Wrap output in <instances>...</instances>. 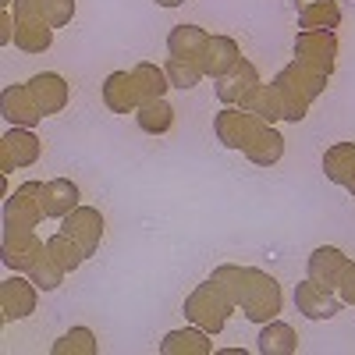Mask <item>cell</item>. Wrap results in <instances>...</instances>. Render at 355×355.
Here are the masks:
<instances>
[{"instance_id":"obj_1","label":"cell","mask_w":355,"mask_h":355,"mask_svg":"<svg viewBox=\"0 0 355 355\" xmlns=\"http://www.w3.org/2000/svg\"><path fill=\"white\" fill-rule=\"evenodd\" d=\"M182 313H185V320L192 323V327H202L206 334H220V331L227 327L234 306L217 291V284L206 277L202 284H196V288L185 295Z\"/></svg>"},{"instance_id":"obj_2","label":"cell","mask_w":355,"mask_h":355,"mask_svg":"<svg viewBox=\"0 0 355 355\" xmlns=\"http://www.w3.org/2000/svg\"><path fill=\"white\" fill-rule=\"evenodd\" d=\"M239 309H242V316L249 323H259V327L270 323V320H277V313H281V284H277V277L256 266V274H252V281H249V288L242 295Z\"/></svg>"},{"instance_id":"obj_3","label":"cell","mask_w":355,"mask_h":355,"mask_svg":"<svg viewBox=\"0 0 355 355\" xmlns=\"http://www.w3.org/2000/svg\"><path fill=\"white\" fill-rule=\"evenodd\" d=\"M263 125H266L263 117H256L242 107H220L214 114V135H217V142L224 146V150H242L245 153V146L256 139V132Z\"/></svg>"},{"instance_id":"obj_4","label":"cell","mask_w":355,"mask_h":355,"mask_svg":"<svg viewBox=\"0 0 355 355\" xmlns=\"http://www.w3.org/2000/svg\"><path fill=\"white\" fill-rule=\"evenodd\" d=\"M295 61H302L323 75H334L338 64V36L334 28H313V33L295 36Z\"/></svg>"},{"instance_id":"obj_5","label":"cell","mask_w":355,"mask_h":355,"mask_svg":"<svg viewBox=\"0 0 355 355\" xmlns=\"http://www.w3.org/2000/svg\"><path fill=\"white\" fill-rule=\"evenodd\" d=\"M0 252H4V263L18 274H28L33 266L46 256V242L36 231L25 227H4V239H0Z\"/></svg>"},{"instance_id":"obj_6","label":"cell","mask_w":355,"mask_h":355,"mask_svg":"<svg viewBox=\"0 0 355 355\" xmlns=\"http://www.w3.org/2000/svg\"><path fill=\"white\" fill-rule=\"evenodd\" d=\"M40 185L43 182H25L4 199V227H25L36 231L43 224V202H40Z\"/></svg>"},{"instance_id":"obj_7","label":"cell","mask_w":355,"mask_h":355,"mask_svg":"<svg viewBox=\"0 0 355 355\" xmlns=\"http://www.w3.org/2000/svg\"><path fill=\"white\" fill-rule=\"evenodd\" d=\"M36 281L28 274H11L4 284H0V320L4 323H15V320H25L36 313Z\"/></svg>"},{"instance_id":"obj_8","label":"cell","mask_w":355,"mask_h":355,"mask_svg":"<svg viewBox=\"0 0 355 355\" xmlns=\"http://www.w3.org/2000/svg\"><path fill=\"white\" fill-rule=\"evenodd\" d=\"M0 114H4V121L11 128H36L43 121V110L33 96V89H28V82L4 85V93H0Z\"/></svg>"},{"instance_id":"obj_9","label":"cell","mask_w":355,"mask_h":355,"mask_svg":"<svg viewBox=\"0 0 355 355\" xmlns=\"http://www.w3.org/2000/svg\"><path fill=\"white\" fill-rule=\"evenodd\" d=\"M40 139L33 135V128H11L0 139V174H11L18 167H33L40 160Z\"/></svg>"},{"instance_id":"obj_10","label":"cell","mask_w":355,"mask_h":355,"mask_svg":"<svg viewBox=\"0 0 355 355\" xmlns=\"http://www.w3.org/2000/svg\"><path fill=\"white\" fill-rule=\"evenodd\" d=\"M61 231L85 249V256H96L100 242H103V217L96 206H75L68 217H61Z\"/></svg>"},{"instance_id":"obj_11","label":"cell","mask_w":355,"mask_h":355,"mask_svg":"<svg viewBox=\"0 0 355 355\" xmlns=\"http://www.w3.org/2000/svg\"><path fill=\"white\" fill-rule=\"evenodd\" d=\"M18 21H46L50 28H64L75 18V0H15Z\"/></svg>"},{"instance_id":"obj_12","label":"cell","mask_w":355,"mask_h":355,"mask_svg":"<svg viewBox=\"0 0 355 355\" xmlns=\"http://www.w3.org/2000/svg\"><path fill=\"white\" fill-rule=\"evenodd\" d=\"M259 85H263V78H259L256 64L242 57V61L234 64L224 78H217V100H220L224 107H239L249 93H256Z\"/></svg>"},{"instance_id":"obj_13","label":"cell","mask_w":355,"mask_h":355,"mask_svg":"<svg viewBox=\"0 0 355 355\" xmlns=\"http://www.w3.org/2000/svg\"><path fill=\"white\" fill-rule=\"evenodd\" d=\"M341 299H338V291H323L316 288L309 277L295 284V309H299L306 320H331L341 313Z\"/></svg>"},{"instance_id":"obj_14","label":"cell","mask_w":355,"mask_h":355,"mask_svg":"<svg viewBox=\"0 0 355 355\" xmlns=\"http://www.w3.org/2000/svg\"><path fill=\"white\" fill-rule=\"evenodd\" d=\"M345 266H348V256H345L341 249L320 245V249H313V256H309V263H306V277H309L316 288H323V291H338V281H341Z\"/></svg>"},{"instance_id":"obj_15","label":"cell","mask_w":355,"mask_h":355,"mask_svg":"<svg viewBox=\"0 0 355 355\" xmlns=\"http://www.w3.org/2000/svg\"><path fill=\"white\" fill-rule=\"evenodd\" d=\"M78 199H82V192H78V185L71 182V178H50V182H43V185H40L43 214H46V217H53V220L68 217V214L75 210V206H82Z\"/></svg>"},{"instance_id":"obj_16","label":"cell","mask_w":355,"mask_h":355,"mask_svg":"<svg viewBox=\"0 0 355 355\" xmlns=\"http://www.w3.org/2000/svg\"><path fill=\"white\" fill-rule=\"evenodd\" d=\"M139 103H142V96H139L135 75L132 71H110L103 82V107L110 114H135Z\"/></svg>"},{"instance_id":"obj_17","label":"cell","mask_w":355,"mask_h":355,"mask_svg":"<svg viewBox=\"0 0 355 355\" xmlns=\"http://www.w3.org/2000/svg\"><path fill=\"white\" fill-rule=\"evenodd\" d=\"M28 89H33V96L43 110V117H53V114H61L68 107V96H71V89L68 82L57 75V71H40L28 78Z\"/></svg>"},{"instance_id":"obj_18","label":"cell","mask_w":355,"mask_h":355,"mask_svg":"<svg viewBox=\"0 0 355 355\" xmlns=\"http://www.w3.org/2000/svg\"><path fill=\"white\" fill-rule=\"evenodd\" d=\"M242 61V46L234 43L231 36H210V43H206V50H202V75L206 78H224L234 64Z\"/></svg>"},{"instance_id":"obj_19","label":"cell","mask_w":355,"mask_h":355,"mask_svg":"<svg viewBox=\"0 0 355 355\" xmlns=\"http://www.w3.org/2000/svg\"><path fill=\"white\" fill-rule=\"evenodd\" d=\"M323 174L327 182L348 189V196L355 199V142H334L323 153Z\"/></svg>"},{"instance_id":"obj_20","label":"cell","mask_w":355,"mask_h":355,"mask_svg":"<svg viewBox=\"0 0 355 355\" xmlns=\"http://www.w3.org/2000/svg\"><path fill=\"white\" fill-rule=\"evenodd\" d=\"M252 274H256V266L220 263V266H214L210 281L217 284V291L224 295V299H227L234 309H239V306H242V295H245V288H249V281H252Z\"/></svg>"},{"instance_id":"obj_21","label":"cell","mask_w":355,"mask_h":355,"mask_svg":"<svg viewBox=\"0 0 355 355\" xmlns=\"http://www.w3.org/2000/svg\"><path fill=\"white\" fill-rule=\"evenodd\" d=\"M210 43V33L199 25H174L167 33V53L182 61H202V50Z\"/></svg>"},{"instance_id":"obj_22","label":"cell","mask_w":355,"mask_h":355,"mask_svg":"<svg viewBox=\"0 0 355 355\" xmlns=\"http://www.w3.org/2000/svg\"><path fill=\"white\" fill-rule=\"evenodd\" d=\"M277 78L281 82H288L295 93H302L309 103L327 89V82H331V75H323V71H316V68H309V64H302V61H291V64H284L281 71H277Z\"/></svg>"},{"instance_id":"obj_23","label":"cell","mask_w":355,"mask_h":355,"mask_svg":"<svg viewBox=\"0 0 355 355\" xmlns=\"http://www.w3.org/2000/svg\"><path fill=\"white\" fill-rule=\"evenodd\" d=\"M160 355H214V341L202 327H185V331H171L160 341Z\"/></svg>"},{"instance_id":"obj_24","label":"cell","mask_w":355,"mask_h":355,"mask_svg":"<svg viewBox=\"0 0 355 355\" xmlns=\"http://www.w3.org/2000/svg\"><path fill=\"white\" fill-rule=\"evenodd\" d=\"M256 341H259L256 352H263V355H295V352H299V338H295L291 323H284V320L263 323Z\"/></svg>"},{"instance_id":"obj_25","label":"cell","mask_w":355,"mask_h":355,"mask_svg":"<svg viewBox=\"0 0 355 355\" xmlns=\"http://www.w3.org/2000/svg\"><path fill=\"white\" fill-rule=\"evenodd\" d=\"M245 157L256 164V167H274L281 157H284V135L274 128V125H263L256 132V139L245 146Z\"/></svg>"},{"instance_id":"obj_26","label":"cell","mask_w":355,"mask_h":355,"mask_svg":"<svg viewBox=\"0 0 355 355\" xmlns=\"http://www.w3.org/2000/svg\"><path fill=\"white\" fill-rule=\"evenodd\" d=\"M135 121L146 135H167L174 128V107L167 100H150V103H139L135 110Z\"/></svg>"},{"instance_id":"obj_27","label":"cell","mask_w":355,"mask_h":355,"mask_svg":"<svg viewBox=\"0 0 355 355\" xmlns=\"http://www.w3.org/2000/svg\"><path fill=\"white\" fill-rule=\"evenodd\" d=\"M50 43H53V28L46 21H18L15 25V46L21 53H46Z\"/></svg>"},{"instance_id":"obj_28","label":"cell","mask_w":355,"mask_h":355,"mask_svg":"<svg viewBox=\"0 0 355 355\" xmlns=\"http://www.w3.org/2000/svg\"><path fill=\"white\" fill-rule=\"evenodd\" d=\"M132 75H135V85H139L142 103H150V100H164V93L171 89L167 71H164V68H157L153 61H139V64L132 68Z\"/></svg>"},{"instance_id":"obj_29","label":"cell","mask_w":355,"mask_h":355,"mask_svg":"<svg viewBox=\"0 0 355 355\" xmlns=\"http://www.w3.org/2000/svg\"><path fill=\"white\" fill-rule=\"evenodd\" d=\"M239 107L249 110V114H256V117H263L266 125H277V121H281V100H277L274 82H263L256 93H249Z\"/></svg>"},{"instance_id":"obj_30","label":"cell","mask_w":355,"mask_h":355,"mask_svg":"<svg viewBox=\"0 0 355 355\" xmlns=\"http://www.w3.org/2000/svg\"><path fill=\"white\" fill-rule=\"evenodd\" d=\"M341 8L338 0H316L309 8H299V33H313V28H338Z\"/></svg>"},{"instance_id":"obj_31","label":"cell","mask_w":355,"mask_h":355,"mask_svg":"<svg viewBox=\"0 0 355 355\" xmlns=\"http://www.w3.org/2000/svg\"><path fill=\"white\" fill-rule=\"evenodd\" d=\"M46 252H50V256H53L57 263H61L68 274H75L78 266H82V263L89 259V256H85V249H82V245H78V242L71 239V234H64V231L50 234V239H46Z\"/></svg>"},{"instance_id":"obj_32","label":"cell","mask_w":355,"mask_h":355,"mask_svg":"<svg viewBox=\"0 0 355 355\" xmlns=\"http://www.w3.org/2000/svg\"><path fill=\"white\" fill-rule=\"evenodd\" d=\"M96 352H100V345L89 327H71L64 338H57L50 345V355H96Z\"/></svg>"},{"instance_id":"obj_33","label":"cell","mask_w":355,"mask_h":355,"mask_svg":"<svg viewBox=\"0 0 355 355\" xmlns=\"http://www.w3.org/2000/svg\"><path fill=\"white\" fill-rule=\"evenodd\" d=\"M164 71H167L171 89H192V85H199V82L206 78L199 61H182V57H167Z\"/></svg>"},{"instance_id":"obj_34","label":"cell","mask_w":355,"mask_h":355,"mask_svg":"<svg viewBox=\"0 0 355 355\" xmlns=\"http://www.w3.org/2000/svg\"><path fill=\"white\" fill-rule=\"evenodd\" d=\"M274 89H277V100H281V121H291V125H299L302 117L309 114V100L302 93H295V89L281 78H274Z\"/></svg>"},{"instance_id":"obj_35","label":"cell","mask_w":355,"mask_h":355,"mask_svg":"<svg viewBox=\"0 0 355 355\" xmlns=\"http://www.w3.org/2000/svg\"><path fill=\"white\" fill-rule=\"evenodd\" d=\"M28 277L36 281V288H40V291H53V288H61V281L68 277V270H64V266L46 252V256L33 266V270H28Z\"/></svg>"},{"instance_id":"obj_36","label":"cell","mask_w":355,"mask_h":355,"mask_svg":"<svg viewBox=\"0 0 355 355\" xmlns=\"http://www.w3.org/2000/svg\"><path fill=\"white\" fill-rule=\"evenodd\" d=\"M338 299L345 306H355V259H348V266L341 270V281H338Z\"/></svg>"},{"instance_id":"obj_37","label":"cell","mask_w":355,"mask_h":355,"mask_svg":"<svg viewBox=\"0 0 355 355\" xmlns=\"http://www.w3.org/2000/svg\"><path fill=\"white\" fill-rule=\"evenodd\" d=\"M15 11L11 8H0V46H11L15 43Z\"/></svg>"},{"instance_id":"obj_38","label":"cell","mask_w":355,"mask_h":355,"mask_svg":"<svg viewBox=\"0 0 355 355\" xmlns=\"http://www.w3.org/2000/svg\"><path fill=\"white\" fill-rule=\"evenodd\" d=\"M217 355H249V352H245V348H220Z\"/></svg>"},{"instance_id":"obj_39","label":"cell","mask_w":355,"mask_h":355,"mask_svg":"<svg viewBox=\"0 0 355 355\" xmlns=\"http://www.w3.org/2000/svg\"><path fill=\"white\" fill-rule=\"evenodd\" d=\"M157 4H160V8H182L185 0H157Z\"/></svg>"},{"instance_id":"obj_40","label":"cell","mask_w":355,"mask_h":355,"mask_svg":"<svg viewBox=\"0 0 355 355\" xmlns=\"http://www.w3.org/2000/svg\"><path fill=\"white\" fill-rule=\"evenodd\" d=\"M309 4H316V0H295V11H299V8H309Z\"/></svg>"},{"instance_id":"obj_41","label":"cell","mask_w":355,"mask_h":355,"mask_svg":"<svg viewBox=\"0 0 355 355\" xmlns=\"http://www.w3.org/2000/svg\"><path fill=\"white\" fill-rule=\"evenodd\" d=\"M15 4V0H0V8H11Z\"/></svg>"}]
</instances>
